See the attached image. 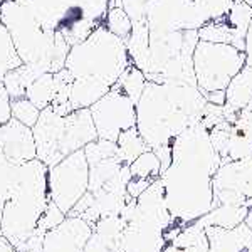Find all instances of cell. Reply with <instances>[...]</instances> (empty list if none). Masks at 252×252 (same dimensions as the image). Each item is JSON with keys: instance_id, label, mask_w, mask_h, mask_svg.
I'll return each instance as SVG.
<instances>
[{"instance_id": "8992f818", "label": "cell", "mask_w": 252, "mask_h": 252, "mask_svg": "<svg viewBox=\"0 0 252 252\" xmlns=\"http://www.w3.org/2000/svg\"><path fill=\"white\" fill-rule=\"evenodd\" d=\"M47 185L51 200L67 215L89 187V163L84 150H78L51 166Z\"/></svg>"}, {"instance_id": "277c9868", "label": "cell", "mask_w": 252, "mask_h": 252, "mask_svg": "<svg viewBox=\"0 0 252 252\" xmlns=\"http://www.w3.org/2000/svg\"><path fill=\"white\" fill-rule=\"evenodd\" d=\"M129 64L125 40L104 26L96 27L88 39L72 46L66 59V69L74 79H96L111 88Z\"/></svg>"}, {"instance_id": "484cf974", "label": "cell", "mask_w": 252, "mask_h": 252, "mask_svg": "<svg viewBox=\"0 0 252 252\" xmlns=\"http://www.w3.org/2000/svg\"><path fill=\"white\" fill-rule=\"evenodd\" d=\"M20 64H22V61L15 51L9 31L0 24V81L3 79L7 72L19 67Z\"/></svg>"}, {"instance_id": "2e32d148", "label": "cell", "mask_w": 252, "mask_h": 252, "mask_svg": "<svg viewBox=\"0 0 252 252\" xmlns=\"http://www.w3.org/2000/svg\"><path fill=\"white\" fill-rule=\"evenodd\" d=\"M123 229L125 220L121 219V215L99 219L93 225V234L88 239L83 252H120Z\"/></svg>"}, {"instance_id": "4316f807", "label": "cell", "mask_w": 252, "mask_h": 252, "mask_svg": "<svg viewBox=\"0 0 252 252\" xmlns=\"http://www.w3.org/2000/svg\"><path fill=\"white\" fill-rule=\"evenodd\" d=\"M10 113L12 118L17 120L19 123L34 128V125L37 123L40 116V109L35 108L27 97H19V99L10 101Z\"/></svg>"}, {"instance_id": "7402d4cb", "label": "cell", "mask_w": 252, "mask_h": 252, "mask_svg": "<svg viewBox=\"0 0 252 252\" xmlns=\"http://www.w3.org/2000/svg\"><path fill=\"white\" fill-rule=\"evenodd\" d=\"M116 146H118L116 155L125 165H131L141 153L150 150L148 145L145 143V140L141 138L136 126H133V128L121 133L116 140Z\"/></svg>"}, {"instance_id": "3957f363", "label": "cell", "mask_w": 252, "mask_h": 252, "mask_svg": "<svg viewBox=\"0 0 252 252\" xmlns=\"http://www.w3.org/2000/svg\"><path fill=\"white\" fill-rule=\"evenodd\" d=\"M49 168L39 158L15 165L14 182L3 205L0 234L17 247L29 241L51 200L47 185Z\"/></svg>"}, {"instance_id": "52a82bcc", "label": "cell", "mask_w": 252, "mask_h": 252, "mask_svg": "<svg viewBox=\"0 0 252 252\" xmlns=\"http://www.w3.org/2000/svg\"><path fill=\"white\" fill-rule=\"evenodd\" d=\"M210 12L202 0H152L146 12L150 32L198 31L210 22Z\"/></svg>"}, {"instance_id": "603a6c76", "label": "cell", "mask_w": 252, "mask_h": 252, "mask_svg": "<svg viewBox=\"0 0 252 252\" xmlns=\"http://www.w3.org/2000/svg\"><path fill=\"white\" fill-rule=\"evenodd\" d=\"M116 86L136 104L145 91L146 78H145L143 71H140L136 66L129 64V66L123 71V74L120 76V79L116 81Z\"/></svg>"}, {"instance_id": "e575fe53", "label": "cell", "mask_w": 252, "mask_h": 252, "mask_svg": "<svg viewBox=\"0 0 252 252\" xmlns=\"http://www.w3.org/2000/svg\"><path fill=\"white\" fill-rule=\"evenodd\" d=\"M244 54H246V66L252 67V19H251V24H249V31H247V35H246Z\"/></svg>"}, {"instance_id": "9c48e42d", "label": "cell", "mask_w": 252, "mask_h": 252, "mask_svg": "<svg viewBox=\"0 0 252 252\" xmlns=\"http://www.w3.org/2000/svg\"><path fill=\"white\" fill-rule=\"evenodd\" d=\"M215 205L247 207L252 210V157L222 163L212 180Z\"/></svg>"}, {"instance_id": "8d00e7d4", "label": "cell", "mask_w": 252, "mask_h": 252, "mask_svg": "<svg viewBox=\"0 0 252 252\" xmlns=\"http://www.w3.org/2000/svg\"><path fill=\"white\" fill-rule=\"evenodd\" d=\"M0 252H15V247L0 234Z\"/></svg>"}, {"instance_id": "cb8c5ba5", "label": "cell", "mask_w": 252, "mask_h": 252, "mask_svg": "<svg viewBox=\"0 0 252 252\" xmlns=\"http://www.w3.org/2000/svg\"><path fill=\"white\" fill-rule=\"evenodd\" d=\"M129 173L133 178H146V180H157L161 175V161L155 152L146 150L129 165Z\"/></svg>"}, {"instance_id": "d4e9b609", "label": "cell", "mask_w": 252, "mask_h": 252, "mask_svg": "<svg viewBox=\"0 0 252 252\" xmlns=\"http://www.w3.org/2000/svg\"><path fill=\"white\" fill-rule=\"evenodd\" d=\"M103 26L111 32V34L118 35L120 39L126 40L131 34L133 29V22L131 19L128 17V14L123 10V7L120 5H109L106 17H104Z\"/></svg>"}, {"instance_id": "8fae6325", "label": "cell", "mask_w": 252, "mask_h": 252, "mask_svg": "<svg viewBox=\"0 0 252 252\" xmlns=\"http://www.w3.org/2000/svg\"><path fill=\"white\" fill-rule=\"evenodd\" d=\"M91 234V223L67 215L63 223L44 234L40 252H83Z\"/></svg>"}, {"instance_id": "ac0fdd59", "label": "cell", "mask_w": 252, "mask_h": 252, "mask_svg": "<svg viewBox=\"0 0 252 252\" xmlns=\"http://www.w3.org/2000/svg\"><path fill=\"white\" fill-rule=\"evenodd\" d=\"M111 89V86L101 83L96 79H74L69 93V104L71 109H84L91 108L96 101H99L106 93Z\"/></svg>"}, {"instance_id": "1f68e13d", "label": "cell", "mask_w": 252, "mask_h": 252, "mask_svg": "<svg viewBox=\"0 0 252 252\" xmlns=\"http://www.w3.org/2000/svg\"><path fill=\"white\" fill-rule=\"evenodd\" d=\"M234 125H235V128L241 129L244 135L252 141V111H249V109L239 111L237 116H235Z\"/></svg>"}, {"instance_id": "836d02e7", "label": "cell", "mask_w": 252, "mask_h": 252, "mask_svg": "<svg viewBox=\"0 0 252 252\" xmlns=\"http://www.w3.org/2000/svg\"><path fill=\"white\" fill-rule=\"evenodd\" d=\"M10 101H12L10 96L7 94L5 88H3V84H2V86H0V125H5L12 118Z\"/></svg>"}, {"instance_id": "74e56055", "label": "cell", "mask_w": 252, "mask_h": 252, "mask_svg": "<svg viewBox=\"0 0 252 252\" xmlns=\"http://www.w3.org/2000/svg\"><path fill=\"white\" fill-rule=\"evenodd\" d=\"M161 252H184V249H182V247H178L177 244H170V246H166L165 244V247L163 249H161Z\"/></svg>"}, {"instance_id": "f35d334b", "label": "cell", "mask_w": 252, "mask_h": 252, "mask_svg": "<svg viewBox=\"0 0 252 252\" xmlns=\"http://www.w3.org/2000/svg\"><path fill=\"white\" fill-rule=\"evenodd\" d=\"M244 223H246V225L252 230V210H251L249 214H247V217H246V220H244Z\"/></svg>"}, {"instance_id": "f1b7e54d", "label": "cell", "mask_w": 252, "mask_h": 252, "mask_svg": "<svg viewBox=\"0 0 252 252\" xmlns=\"http://www.w3.org/2000/svg\"><path fill=\"white\" fill-rule=\"evenodd\" d=\"M152 0H109V5H120L128 14L131 22H146L148 3Z\"/></svg>"}, {"instance_id": "ab89813d", "label": "cell", "mask_w": 252, "mask_h": 252, "mask_svg": "<svg viewBox=\"0 0 252 252\" xmlns=\"http://www.w3.org/2000/svg\"><path fill=\"white\" fill-rule=\"evenodd\" d=\"M244 2H246V3H249V5L252 7V0H244Z\"/></svg>"}, {"instance_id": "7a4b0ae2", "label": "cell", "mask_w": 252, "mask_h": 252, "mask_svg": "<svg viewBox=\"0 0 252 252\" xmlns=\"http://www.w3.org/2000/svg\"><path fill=\"white\" fill-rule=\"evenodd\" d=\"M205 104L207 99L197 84L146 81L136 103V128L148 148L160 158L161 173L172 163L175 138L200 123Z\"/></svg>"}, {"instance_id": "d6986e66", "label": "cell", "mask_w": 252, "mask_h": 252, "mask_svg": "<svg viewBox=\"0 0 252 252\" xmlns=\"http://www.w3.org/2000/svg\"><path fill=\"white\" fill-rule=\"evenodd\" d=\"M126 51L133 66L145 71L150 56V29L146 22H135L129 37L125 40Z\"/></svg>"}, {"instance_id": "6da1fadb", "label": "cell", "mask_w": 252, "mask_h": 252, "mask_svg": "<svg viewBox=\"0 0 252 252\" xmlns=\"http://www.w3.org/2000/svg\"><path fill=\"white\" fill-rule=\"evenodd\" d=\"M219 166L220 158L202 123L175 138L172 163L160 175L166 207L173 219L192 223L217 207L212 180Z\"/></svg>"}, {"instance_id": "9a60e30c", "label": "cell", "mask_w": 252, "mask_h": 252, "mask_svg": "<svg viewBox=\"0 0 252 252\" xmlns=\"http://www.w3.org/2000/svg\"><path fill=\"white\" fill-rule=\"evenodd\" d=\"M209 252H252V230L246 223L234 229L205 227Z\"/></svg>"}, {"instance_id": "5b68a950", "label": "cell", "mask_w": 252, "mask_h": 252, "mask_svg": "<svg viewBox=\"0 0 252 252\" xmlns=\"http://www.w3.org/2000/svg\"><path fill=\"white\" fill-rule=\"evenodd\" d=\"M246 66V54L230 44L198 40L193 52V72L202 93L225 91L229 83Z\"/></svg>"}, {"instance_id": "ffe728a7", "label": "cell", "mask_w": 252, "mask_h": 252, "mask_svg": "<svg viewBox=\"0 0 252 252\" xmlns=\"http://www.w3.org/2000/svg\"><path fill=\"white\" fill-rule=\"evenodd\" d=\"M40 74H44V72H40L37 67L31 66V64H20L19 67L12 69L3 76L2 84L10 99H19V97H26L27 88Z\"/></svg>"}, {"instance_id": "7c38bea8", "label": "cell", "mask_w": 252, "mask_h": 252, "mask_svg": "<svg viewBox=\"0 0 252 252\" xmlns=\"http://www.w3.org/2000/svg\"><path fill=\"white\" fill-rule=\"evenodd\" d=\"M64 116L56 113L51 106L42 109L37 123L32 128L37 148V158L47 168L61 161L59 157V141L63 133Z\"/></svg>"}, {"instance_id": "30bf717a", "label": "cell", "mask_w": 252, "mask_h": 252, "mask_svg": "<svg viewBox=\"0 0 252 252\" xmlns=\"http://www.w3.org/2000/svg\"><path fill=\"white\" fill-rule=\"evenodd\" d=\"M252 19V7L244 0H235L229 14L207 22L198 29V37L207 42L230 44L239 51H244L246 35Z\"/></svg>"}, {"instance_id": "83f0119b", "label": "cell", "mask_w": 252, "mask_h": 252, "mask_svg": "<svg viewBox=\"0 0 252 252\" xmlns=\"http://www.w3.org/2000/svg\"><path fill=\"white\" fill-rule=\"evenodd\" d=\"M116 152H118V146L115 141L101 140V138H97V140L91 141L89 145L84 146V155H86L89 165L97 163V161L106 160V158L111 157H118Z\"/></svg>"}, {"instance_id": "4dcf8cb0", "label": "cell", "mask_w": 252, "mask_h": 252, "mask_svg": "<svg viewBox=\"0 0 252 252\" xmlns=\"http://www.w3.org/2000/svg\"><path fill=\"white\" fill-rule=\"evenodd\" d=\"M205 3V7L210 12V17L219 19L222 15L229 14V10L232 9V5L235 3V0H202Z\"/></svg>"}, {"instance_id": "d590c367", "label": "cell", "mask_w": 252, "mask_h": 252, "mask_svg": "<svg viewBox=\"0 0 252 252\" xmlns=\"http://www.w3.org/2000/svg\"><path fill=\"white\" fill-rule=\"evenodd\" d=\"M205 99L207 103L217 104V106H223L225 104V91H212V93H205Z\"/></svg>"}, {"instance_id": "e0dca14e", "label": "cell", "mask_w": 252, "mask_h": 252, "mask_svg": "<svg viewBox=\"0 0 252 252\" xmlns=\"http://www.w3.org/2000/svg\"><path fill=\"white\" fill-rule=\"evenodd\" d=\"M225 106L232 111H252V67L244 66L225 89Z\"/></svg>"}, {"instance_id": "d6a6232c", "label": "cell", "mask_w": 252, "mask_h": 252, "mask_svg": "<svg viewBox=\"0 0 252 252\" xmlns=\"http://www.w3.org/2000/svg\"><path fill=\"white\" fill-rule=\"evenodd\" d=\"M42 239L44 234L35 230V234L32 235L29 241H26L24 244L15 247V252H40V249H42Z\"/></svg>"}, {"instance_id": "5bb4252c", "label": "cell", "mask_w": 252, "mask_h": 252, "mask_svg": "<svg viewBox=\"0 0 252 252\" xmlns=\"http://www.w3.org/2000/svg\"><path fill=\"white\" fill-rule=\"evenodd\" d=\"M97 140L96 126L93 123V116L89 108L74 109L64 116L63 133L59 141V157L61 160L71 153L84 150V146Z\"/></svg>"}, {"instance_id": "44dd1931", "label": "cell", "mask_w": 252, "mask_h": 252, "mask_svg": "<svg viewBox=\"0 0 252 252\" xmlns=\"http://www.w3.org/2000/svg\"><path fill=\"white\" fill-rule=\"evenodd\" d=\"M26 97L34 104L35 108H39L40 111L51 106L54 103L56 97V79L52 72H44L39 78H35L31 83V86L27 88Z\"/></svg>"}, {"instance_id": "f546056e", "label": "cell", "mask_w": 252, "mask_h": 252, "mask_svg": "<svg viewBox=\"0 0 252 252\" xmlns=\"http://www.w3.org/2000/svg\"><path fill=\"white\" fill-rule=\"evenodd\" d=\"M66 217H67V215L64 214L63 210H61L59 207L54 204V202L49 200L46 210H44L42 217H40V220L37 223V230H39V232H42V234H46L51 229H56L59 223H63V220Z\"/></svg>"}, {"instance_id": "4fadbf2b", "label": "cell", "mask_w": 252, "mask_h": 252, "mask_svg": "<svg viewBox=\"0 0 252 252\" xmlns=\"http://www.w3.org/2000/svg\"><path fill=\"white\" fill-rule=\"evenodd\" d=\"M0 150L12 165H22L37 158L32 128L10 118L0 128Z\"/></svg>"}, {"instance_id": "ba28073f", "label": "cell", "mask_w": 252, "mask_h": 252, "mask_svg": "<svg viewBox=\"0 0 252 252\" xmlns=\"http://www.w3.org/2000/svg\"><path fill=\"white\" fill-rule=\"evenodd\" d=\"M89 111L97 138L101 140L116 143L121 133L136 126V104L116 84L99 101H96Z\"/></svg>"}]
</instances>
